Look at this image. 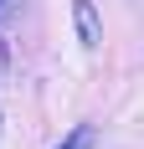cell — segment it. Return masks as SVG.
<instances>
[{
  "instance_id": "7a4b0ae2",
  "label": "cell",
  "mask_w": 144,
  "mask_h": 149,
  "mask_svg": "<svg viewBox=\"0 0 144 149\" xmlns=\"http://www.w3.org/2000/svg\"><path fill=\"white\" fill-rule=\"evenodd\" d=\"M62 149H93V134H87V129H77V134H72Z\"/></svg>"
},
{
  "instance_id": "3957f363",
  "label": "cell",
  "mask_w": 144,
  "mask_h": 149,
  "mask_svg": "<svg viewBox=\"0 0 144 149\" xmlns=\"http://www.w3.org/2000/svg\"><path fill=\"white\" fill-rule=\"evenodd\" d=\"M0 5H5V0H0Z\"/></svg>"
},
{
  "instance_id": "6da1fadb",
  "label": "cell",
  "mask_w": 144,
  "mask_h": 149,
  "mask_svg": "<svg viewBox=\"0 0 144 149\" xmlns=\"http://www.w3.org/2000/svg\"><path fill=\"white\" fill-rule=\"evenodd\" d=\"M72 21H77V36H82V46H98V41H103V26H98V10H93L87 0H77V5H72Z\"/></svg>"
}]
</instances>
